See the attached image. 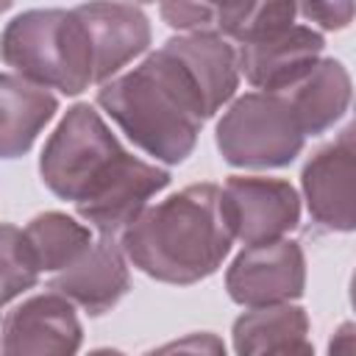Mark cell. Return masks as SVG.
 Here are the masks:
<instances>
[{
    "mask_svg": "<svg viewBox=\"0 0 356 356\" xmlns=\"http://www.w3.org/2000/svg\"><path fill=\"white\" fill-rule=\"evenodd\" d=\"M292 106L306 139L331 131L350 106V72L339 58L320 56L295 83L281 89Z\"/></svg>",
    "mask_w": 356,
    "mask_h": 356,
    "instance_id": "obj_15",
    "label": "cell"
},
{
    "mask_svg": "<svg viewBox=\"0 0 356 356\" xmlns=\"http://www.w3.org/2000/svg\"><path fill=\"white\" fill-rule=\"evenodd\" d=\"M353 125H345L334 142L323 145L300 172V189L309 217L317 228L350 234L356 228L353 200Z\"/></svg>",
    "mask_w": 356,
    "mask_h": 356,
    "instance_id": "obj_9",
    "label": "cell"
},
{
    "mask_svg": "<svg viewBox=\"0 0 356 356\" xmlns=\"http://www.w3.org/2000/svg\"><path fill=\"white\" fill-rule=\"evenodd\" d=\"M47 286L64 295L75 309L86 312L89 317L111 312L131 289L128 259L117 236H92V242L70 264L50 273Z\"/></svg>",
    "mask_w": 356,
    "mask_h": 356,
    "instance_id": "obj_10",
    "label": "cell"
},
{
    "mask_svg": "<svg viewBox=\"0 0 356 356\" xmlns=\"http://www.w3.org/2000/svg\"><path fill=\"white\" fill-rule=\"evenodd\" d=\"M220 195L228 228L242 245L281 239L300 222V195L284 178L231 175Z\"/></svg>",
    "mask_w": 356,
    "mask_h": 356,
    "instance_id": "obj_7",
    "label": "cell"
},
{
    "mask_svg": "<svg viewBox=\"0 0 356 356\" xmlns=\"http://www.w3.org/2000/svg\"><path fill=\"white\" fill-rule=\"evenodd\" d=\"M214 145L231 167L281 170L303 153L306 134L281 92L256 89L228 100L217 120Z\"/></svg>",
    "mask_w": 356,
    "mask_h": 356,
    "instance_id": "obj_5",
    "label": "cell"
},
{
    "mask_svg": "<svg viewBox=\"0 0 356 356\" xmlns=\"http://www.w3.org/2000/svg\"><path fill=\"white\" fill-rule=\"evenodd\" d=\"M306 289V256L295 239L245 245L225 270V292L234 303L270 306L298 300Z\"/></svg>",
    "mask_w": 356,
    "mask_h": 356,
    "instance_id": "obj_6",
    "label": "cell"
},
{
    "mask_svg": "<svg viewBox=\"0 0 356 356\" xmlns=\"http://www.w3.org/2000/svg\"><path fill=\"white\" fill-rule=\"evenodd\" d=\"M312 325L295 300L250 306L231 325L236 353H312Z\"/></svg>",
    "mask_w": 356,
    "mask_h": 356,
    "instance_id": "obj_16",
    "label": "cell"
},
{
    "mask_svg": "<svg viewBox=\"0 0 356 356\" xmlns=\"http://www.w3.org/2000/svg\"><path fill=\"white\" fill-rule=\"evenodd\" d=\"M11 6H14V0H0V14H3V11H8Z\"/></svg>",
    "mask_w": 356,
    "mask_h": 356,
    "instance_id": "obj_22",
    "label": "cell"
},
{
    "mask_svg": "<svg viewBox=\"0 0 356 356\" xmlns=\"http://www.w3.org/2000/svg\"><path fill=\"white\" fill-rule=\"evenodd\" d=\"M295 14L312 28L345 31L353 22V0H295Z\"/></svg>",
    "mask_w": 356,
    "mask_h": 356,
    "instance_id": "obj_19",
    "label": "cell"
},
{
    "mask_svg": "<svg viewBox=\"0 0 356 356\" xmlns=\"http://www.w3.org/2000/svg\"><path fill=\"white\" fill-rule=\"evenodd\" d=\"M81 342L83 325L78 320V309L50 286L25 298L0 323V350L8 356H67L78 353Z\"/></svg>",
    "mask_w": 356,
    "mask_h": 356,
    "instance_id": "obj_8",
    "label": "cell"
},
{
    "mask_svg": "<svg viewBox=\"0 0 356 356\" xmlns=\"http://www.w3.org/2000/svg\"><path fill=\"white\" fill-rule=\"evenodd\" d=\"M42 270L31 253V245L22 228L11 222H0V309L33 289Z\"/></svg>",
    "mask_w": 356,
    "mask_h": 356,
    "instance_id": "obj_18",
    "label": "cell"
},
{
    "mask_svg": "<svg viewBox=\"0 0 356 356\" xmlns=\"http://www.w3.org/2000/svg\"><path fill=\"white\" fill-rule=\"evenodd\" d=\"M0 58L17 75L61 95H81L95 83L92 42L75 8L17 14L0 36Z\"/></svg>",
    "mask_w": 356,
    "mask_h": 356,
    "instance_id": "obj_4",
    "label": "cell"
},
{
    "mask_svg": "<svg viewBox=\"0 0 356 356\" xmlns=\"http://www.w3.org/2000/svg\"><path fill=\"white\" fill-rule=\"evenodd\" d=\"M39 178L56 197L72 203L95 234L106 236H120L170 186V170L125 150L89 103L70 106L58 120L42 147Z\"/></svg>",
    "mask_w": 356,
    "mask_h": 356,
    "instance_id": "obj_1",
    "label": "cell"
},
{
    "mask_svg": "<svg viewBox=\"0 0 356 356\" xmlns=\"http://www.w3.org/2000/svg\"><path fill=\"white\" fill-rule=\"evenodd\" d=\"M234 234L217 184H189L147 203L120 234V248L153 281L189 286L214 275L231 253Z\"/></svg>",
    "mask_w": 356,
    "mask_h": 356,
    "instance_id": "obj_3",
    "label": "cell"
},
{
    "mask_svg": "<svg viewBox=\"0 0 356 356\" xmlns=\"http://www.w3.org/2000/svg\"><path fill=\"white\" fill-rule=\"evenodd\" d=\"M58 111V95L17 72H0V159L25 156Z\"/></svg>",
    "mask_w": 356,
    "mask_h": 356,
    "instance_id": "obj_14",
    "label": "cell"
},
{
    "mask_svg": "<svg viewBox=\"0 0 356 356\" xmlns=\"http://www.w3.org/2000/svg\"><path fill=\"white\" fill-rule=\"evenodd\" d=\"M289 0H159L161 19L178 33H220L234 44L286 11Z\"/></svg>",
    "mask_w": 356,
    "mask_h": 356,
    "instance_id": "obj_13",
    "label": "cell"
},
{
    "mask_svg": "<svg viewBox=\"0 0 356 356\" xmlns=\"http://www.w3.org/2000/svg\"><path fill=\"white\" fill-rule=\"evenodd\" d=\"M95 103L134 147L167 167L192 156L203 122L214 117L200 81L170 42L100 83Z\"/></svg>",
    "mask_w": 356,
    "mask_h": 356,
    "instance_id": "obj_2",
    "label": "cell"
},
{
    "mask_svg": "<svg viewBox=\"0 0 356 356\" xmlns=\"http://www.w3.org/2000/svg\"><path fill=\"white\" fill-rule=\"evenodd\" d=\"M120 3H131V6H150V3H159V0H120Z\"/></svg>",
    "mask_w": 356,
    "mask_h": 356,
    "instance_id": "obj_21",
    "label": "cell"
},
{
    "mask_svg": "<svg viewBox=\"0 0 356 356\" xmlns=\"http://www.w3.org/2000/svg\"><path fill=\"white\" fill-rule=\"evenodd\" d=\"M22 234L42 273H56L70 264L95 236V231L81 217L64 211H42L31 217Z\"/></svg>",
    "mask_w": 356,
    "mask_h": 356,
    "instance_id": "obj_17",
    "label": "cell"
},
{
    "mask_svg": "<svg viewBox=\"0 0 356 356\" xmlns=\"http://www.w3.org/2000/svg\"><path fill=\"white\" fill-rule=\"evenodd\" d=\"M234 47H236L239 75H245V81L253 89L281 92L317 64L325 39L317 28L292 22L270 36L242 42Z\"/></svg>",
    "mask_w": 356,
    "mask_h": 356,
    "instance_id": "obj_12",
    "label": "cell"
},
{
    "mask_svg": "<svg viewBox=\"0 0 356 356\" xmlns=\"http://www.w3.org/2000/svg\"><path fill=\"white\" fill-rule=\"evenodd\" d=\"M161 350H211V353H222L225 345L214 334H192L189 339H178V342L164 345Z\"/></svg>",
    "mask_w": 356,
    "mask_h": 356,
    "instance_id": "obj_20",
    "label": "cell"
},
{
    "mask_svg": "<svg viewBox=\"0 0 356 356\" xmlns=\"http://www.w3.org/2000/svg\"><path fill=\"white\" fill-rule=\"evenodd\" d=\"M95 58V83H106L120 75L134 58H139L153 39L150 19L139 6L120 0H89L75 6Z\"/></svg>",
    "mask_w": 356,
    "mask_h": 356,
    "instance_id": "obj_11",
    "label": "cell"
}]
</instances>
